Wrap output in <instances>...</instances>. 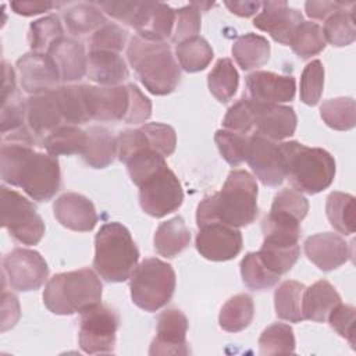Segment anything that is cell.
<instances>
[{"label": "cell", "mask_w": 356, "mask_h": 356, "mask_svg": "<svg viewBox=\"0 0 356 356\" xmlns=\"http://www.w3.org/2000/svg\"><path fill=\"white\" fill-rule=\"evenodd\" d=\"M17 71L21 88L31 96L51 92L61 81L58 68L47 53H25L17 60Z\"/></svg>", "instance_id": "cell-15"}, {"label": "cell", "mask_w": 356, "mask_h": 356, "mask_svg": "<svg viewBox=\"0 0 356 356\" xmlns=\"http://www.w3.org/2000/svg\"><path fill=\"white\" fill-rule=\"evenodd\" d=\"M254 316L253 299L248 293L231 296L218 314L220 327L228 332H239L249 327Z\"/></svg>", "instance_id": "cell-32"}, {"label": "cell", "mask_w": 356, "mask_h": 356, "mask_svg": "<svg viewBox=\"0 0 356 356\" xmlns=\"http://www.w3.org/2000/svg\"><path fill=\"white\" fill-rule=\"evenodd\" d=\"M305 253L323 271H332L350 257L345 239L332 232H320L309 236L305 241Z\"/></svg>", "instance_id": "cell-21"}, {"label": "cell", "mask_w": 356, "mask_h": 356, "mask_svg": "<svg viewBox=\"0 0 356 356\" xmlns=\"http://www.w3.org/2000/svg\"><path fill=\"white\" fill-rule=\"evenodd\" d=\"M47 54L56 63L63 82H75L83 78L88 68V56L81 42L61 38L50 46Z\"/></svg>", "instance_id": "cell-23"}, {"label": "cell", "mask_w": 356, "mask_h": 356, "mask_svg": "<svg viewBox=\"0 0 356 356\" xmlns=\"http://www.w3.org/2000/svg\"><path fill=\"white\" fill-rule=\"evenodd\" d=\"M1 225L24 245H38L44 235V222L25 196L6 186L0 188Z\"/></svg>", "instance_id": "cell-8"}, {"label": "cell", "mask_w": 356, "mask_h": 356, "mask_svg": "<svg viewBox=\"0 0 356 356\" xmlns=\"http://www.w3.org/2000/svg\"><path fill=\"white\" fill-rule=\"evenodd\" d=\"M353 1L350 3H343V1H306L305 3V10L306 14L313 18V19H327L331 14L335 11H339L345 7L352 6Z\"/></svg>", "instance_id": "cell-56"}, {"label": "cell", "mask_w": 356, "mask_h": 356, "mask_svg": "<svg viewBox=\"0 0 356 356\" xmlns=\"http://www.w3.org/2000/svg\"><path fill=\"white\" fill-rule=\"evenodd\" d=\"M302 21V13L289 7L286 1H264L260 13L253 18V25L267 32L275 42L289 46L292 35Z\"/></svg>", "instance_id": "cell-18"}, {"label": "cell", "mask_w": 356, "mask_h": 356, "mask_svg": "<svg viewBox=\"0 0 356 356\" xmlns=\"http://www.w3.org/2000/svg\"><path fill=\"white\" fill-rule=\"evenodd\" d=\"M260 355H278L295 352V335L291 325L274 323L259 338Z\"/></svg>", "instance_id": "cell-44"}, {"label": "cell", "mask_w": 356, "mask_h": 356, "mask_svg": "<svg viewBox=\"0 0 356 356\" xmlns=\"http://www.w3.org/2000/svg\"><path fill=\"white\" fill-rule=\"evenodd\" d=\"M175 22V10L164 3H143L142 10L135 22V31L138 36L154 40L164 42L167 38H171Z\"/></svg>", "instance_id": "cell-24"}, {"label": "cell", "mask_w": 356, "mask_h": 356, "mask_svg": "<svg viewBox=\"0 0 356 356\" xmlns=\"http://www.w3.org/2000/svg\"><path fill=\"white\" fill-rule=\"evenodd\" d=\"M35 143L26 127L3 135L0 174L3 182L22 188L33 200L47 202L61 185L60 163L57 157L35 150Z\"/></svg>", "instance_id": "cell-1"}, {"label": "cell", "mask_w": 356, "mask_h": 356, "mask_svg": "<svg viewBox=\"0 0 356 356\" xmlns=\"http://www.w3.org/2000/svg\"><path fill=\"white\" fill-rule=\"evenodd\" d=\"M355 3L349 7H345L339 11L331 14L323 28L324 39L335 47L349 46L356 39V26H355Z\"/></svg>", "instance_id": "cell-36"}, {"label": "cell", "mask_w": 356, "mask_h": 356, "mask_svg": "<svg viewBox=\"0 0 356 356\" xmlns=\"http://www.w3.org/2000/svg\"><path fill=\"white\" fill-rule=\"evenodd\" d=\"M249 102L253 115V127H256L257 134L271 140H282L295 134L298 117L291 106L257 102L250 97Z\"/></svg>", "instance_id": "cell-16"}, {"label": "cell", "mask_w": 356, "mask_h": 356, "mask_svg": "<svg viewBox=\"0 0 356 356\" xmlns=\"http://www.w3.org/2000/svg\"><path fill=\"white\" fill-rule=\"evenodd\" d=\"M128 38V32L114 24L106 22L99 29H96L89 40L90 50H110V51H121L125 47Z\"/></svg>", "instance_id": "cell-48"}, {"label": "cell", "mask_w": 356, "mask_h": 356, "mask_svg": "<svg viewBox=\"0 0 356 356\" xmlns=\"http://www.w3.org/2000/svg\"><path fill=\"white\" fill-rule=\"evenodd\" d=\"M341 303V296L337 289L327 281H316L309 288H305L302 295V314L305 320L324 323L330 312Z\"/></svg>", "instance_id": "cell-27"}, {"label": "cell", "mask_w": 356, "mask_h": 356, "mask_svg": "<svg viewBox=\"0 0 356 356\" xmlns=\"http://www.w3.org/2000/svg\"><path fill=\"white\" fill-rule=\"evenodd\" d=\"M86 132L75 125H61L44 136L42 146L46 149V153L57 156H70V154H82L86 146Z\"/></svg>", "instance_id": "cell-31"}, {"label": "cell", "mask_w": 356, "mask_h": 356, "mask_svg": "<svg viewBox=\"0 0 356 356\" xmlns=\"http://www.w3.org/2000/svg\"><path fill=\"white\" fill-rule=\"evenodd\" d=\"M271 210L292 216L296 220L302 221L309 211V202L300 192L285 188L275 195Z\"/></svg>", "instance_id": "cell-51"}, {"label": "cell", "mask_w": 356, "mask_h": 356, "mask_svg": "<svg viewBox=\"0 0 356 356\" xmlns=\"http://www.w3.org/2000/svg\"><path fill=\"white\" fill-rule=\"evenodd\" d=\"M302 282L288 280L281 282L274 292V306L277 317L291 323H299L303 318L302 314V295L305 291Z\"/></svg>", "instance_id": "cell-33"}, {"label": "cell", "mask_w": 356, "mask_h": 356, "mask_svg": "<svg viewBox=\"0 0 356 356\" xmlns=\"http://www.w3.org/2000/svg\"><path fill=\"white\" fill-rule=\"evenodd\" d=\"M4 67V81L1 88V113H0V127L1 134L18 131L24 128L26 118V102L21 97L19 90L15 83L14 70L3 61Z\"/></svg>", "instance_id": "cell-25"}, {"label": "cell", "mask_w": 356, "mask_h": 356, "mask_svg": "<svg viewBox=\"0 0 356 356\" xmlns=\"http://www.w3.org/2000/svg\"><path fill=\"white\" fill-rule=\"evenodd\" d=\"M86 75L102 86H115L129 76L124 58L110 50H90L88 54Z\"/></svg>", "instance_id": "cell-26"}, {"label": "cell", "mask_w": 356, "mask_h": 356, "mask_svg": "<svg viewBox=\"0 0 356 356\" xmlns=\"http://www.w3.org/2000/svg\"><path fill=\"white\" fill-rule=\"evenodd\" d=\"M146 134L147 142L153 150L163 157H168L174 153L177 146V135L171 125L161 122H147L140 127Z\"/></svg>", "instance_id": "cell-49"}, {"label": "cell", "mask_w": 356, "mask_h": 356, "mask_svg": "<svg viewBox=\"0 0 356 356\" xmlns=\"http://www.w3.org/2000/svg\"><path fill=\"white\" fill-rule=\"evenodd\" d=\"M200 32V10L195 4L184 6L175 10V22L171 40L179 43L185 39L196 36Z\"/></svg>", "instance_id": "cell-50"}, {"label": "cell", "mask_w": 356, "mask_h": 356, "mask_svg": "<svg viewBox=\"0 0 356 356\" xmlns=\"http://www.w3.org/2000/svg\"><path fill=\"white\" fill-rule=\"evenodd\" d=\"M58 6H61V3H53V1H11L10 4L11 10L15 14L25 15V17L36 15Z\"/></svg>", "instance_id": "cell-57"}, {"label": "cell", "mask_w": 356, "mask_h": 356, "mask_svg": "<svg viewBox=\"0 0 356 356\" xmlns=\"http://www.w3.org/2000/svg\"><path fill=\"white\" fill-rule=\"evenodd\" d=\"M175 56L186 72H199L211 63L213 49L204 38L196 35L177 43Z\"/></svg>", "instance_id": "cell-34"}, {"label": "cell", "mask_w": 356, "mask_h": 356, "mask_svg": "<svg viewBox=\"0 0 356 356\" xmlns=\"http://www.w3.org/2000/svg\"><path fill=\"white\" fill-rule=\"evenodd\" d=\"M53 211L57 221L72 231H92L97 222V214L92 200L81 193H63L56 199Z\"/></svg>", "instance_id": "cell-19"}, {"label": "cell", "mask_w": 356, "mask_h": 356, "mask_svg": "<svg viewBox=\"0 0 356 356\" xmlns=\"http://www.w3.org/2000/svg\"><path fill=\"white\" fill-rule=\"evenodd\" d=\"M285 161V172L298 192L316 195L327 189L335 177V160L321 147H309L300 142L278 143Z\"/></svg>", "instance_id": "cell-4"}, {"label": "cell", "mask_w": 356, "mask_h": 356, "mask_svg": "<svg viewBox=\"0 0 356 356\" xmlns=\"http://www.w3.org/2000/svg\"><path fill=\"white\" fill-rule=\"evenodd\" d=\"M96 6L114 19L121 21L129 26H135L138 15L143 3L139 1H100Z\"/></svg>", "instance_id": "cell-54"}, {"label": "cell", "mask_w": 356, "mask_h": 356, "mask_svg": "<svg viewBox=\"0 0 356 356\" xmlns=\"http://www.w3.org/2000/svg\"><path fill=\"white\" fill-rule=\"evenodd\" d=\"M323 121L332 129L348 131L356 124V107L352 97L328 99L320 106Z\"/></svg>", "instance_id": "cell-41"}, {"label": "cell", "mask_w": 356, "mask_h": 356, "mask_svg": "<svg viewBox=\"0 0 356 356\" xmlns=\"http://www.w3.org/2000/svg\"><path fill=\"white\" fill-rule=\"evenodd\" d=\"M241 275L243 284L252 291L273 288L281 275L268 270L257 252H249L241 260Z\"/></svg>", "instance_id": "cell-42"}, {"label": "cell", "mask_w": 356, "mask_h": 356, "mask_svg": "<svg viewBox=\"0 0 356 356\" xmlns=\"http://www.w3.org/2000/svg\"><path fill=\"white\" fill-rule=\"evenodd\" d=\"M242 242V234L238 228L217 221L199 228L195 245L204 259L225 261L239 254Z\"/></svg>", "instance_id": "cell-14"}, {"label": "cell", "mask_w": 356, "mask_h": 356, "mask_svg": "<svg viewBox=\"0 0 356 356\" xmlns=\"http://www.w3.org/2000/svg\"><path fill=\"white\" fill-rule=\"evenodd\" d=\"M232 56L236 64L243 70H254L264 65L270 58V43L264 36L245 33L232 44Z\"/></svg>", "instance_id": "cell-30"}, {"label": "cell", "mask_w": 356, "mask_h": 356, "mask_svg": "<svg viewBox=\"0 0 356 356\" xmlns=\"http://www.w3.org/2000/svg\"><path fill=\"white\" fill-rule=\"evenodd\" d=\"M125 164L131 181L136 186H140L147 178H150L160 168L167 165L165 157L152 149H145L132 154L125 161Z\"/></svg>", "instance_id": "cell-45"}, {"label": "cell", "mask_w": 356, "mask_h": 356, "mask_svg": "<svg viewBox=\"0 0 356 356\" xmlns=\"http://www.w3.org/2000/svg\"><path fill=\"white\" fill-rule=\"evenodd\" d=\"M355 307L352 305L338 303L328 314L330 325L355 348Z\"/></svg>", "instance_id": "cell-53"}, {"label": "cell", "mask_w": 356, "mask_h": 356, "mask_svg": "<svg viewBox=\"0 0 356 356\" xmlns=\"http://www.w3.org/2000/svg\"><path fill=\"white\" fill-rule=\"evenodd\" d=\"M191 242V232L181 216L172 217L159 225L156 229L153 243L156 252L163 256L172 259L188 248Z\"/></svg>", "instance_id": "cell-29"}, {"label": "cell", "mask_w": 356, "mask_h": 356, "mask_svg": "<svg viewBox=\"0 0 356 356\" xmlns=\"http://www.w3.org/2000/svg\"><path fill=\"white\" fill-rule=\"evenodd\" d=\"M257 217V184L245 170H232L222 188L197 204L196 224L224 222L239 228L252 224Z\"/></svg>", "instance_id": "cell-2"}, {"label": "cell", "mask_w": 356, "mask_h": 356, "mask_svg": "<svg viewBox=\"0 0 356 356\" xmlns=\"http://www.w3.org/2000/svg\"><path fill=\"white\" fill-rule=\"evenodd\" d=\"M325 213L330 224L341 234L355 232V197L343 192H331L327 196Z\"/></svg>", "instance_id": "cell-38"}, {"label": "cell", "mask_w": 356, "mask_h": 356, "mask_svg": "<svg viewBox=\"0 0 356 356\" xmlns=\"http://www.w3.org/2000/svg\"><path fill=\"white\" fill-rule=\"evenodd\" d=\"M86 146L82 153L83 161L93 168H104L114 161L117 156V138L100 125L89 127L86 131Z\"/></svg>", "instance_id": "cell-28"}, {"label": "cell", "mask_w": 356, "mask_h": 356, "mask_svg": "<svg viewBox=\"0 0 356 356\" xmlns=\"http://www.w3.org/2000/svg\"><path fill=\"white\" fill-rule=\"evenodd\" d=\"M64 38L63 26L57 15L50 14L39 18L29 25L28 43L32 51L47 53L50 46Z\"/></svg>", "instance_id": "cell-43"}, {"label": "cell", "mask_w": 356, "mask_h": 356, "mask_svg": "<svg viewBox=\"0 0 356 356\" xmlns=\"http://www.w3.org/2000/svg\"><path fill=\"white\" fill-rule=\"evenodd\" d=\"M1 263L4 281L19 292L39 289L49 275L46 260L32 249L15 248L3 257Z\"/></svg>", "instance_id": "cell-11"}, {"label": "cell", "mask_w": 356, "mask_h": 356, "mask_svg": "<svg viewBox=\"0 0 356 356\" xmlns=\"http://www.w3.org/2000/svg\"><path fill=\"white\" fill-rule=\"evenodd\" d=\"M132 302L145 312H156L164 307L175 291L174 268L156 257L140 261L129 278Z\"/></svg>", "instance_id": "cell-7"}, {"label": "cell", "mask_w": 356, "mask_h": 356, "mask_svg": "<svg viewBox=\"0 0 356 356\" xmlns=\"http://www.w3.org/2000/svg\"><path fill=\"white\" fill-rule=\"evenodd\" d=\"M246 161L257 179L266 186H278L286 178L280 145L257 132L249 138Z\"/></svg>", "instance_id": "cell-12"}, {"label": "cell", "mask_w": 356, "mask_h": 356, "mask_svg": "<svg viewBox=\"0 0 356 356\" xmlns=\"http://www.w3.org/2000/svg\"><path fill=\"white\" fill-rule=\"evenodd\" d=\"M127 57L142 85L150 93L164 96L174 92L178 86L181 71L170 44L165 42L134 36L129 40Z\"/></svg>", "instance_id": "cell-3"}, {"label": "cell", "mask_w": 356, "mask_h": 356, "mask_svg": "<svg viewBox=\"0 0 356 356\" xmlns=\"http://www.w3.org/2000/svg\"><path fill=\"white\" fill-rule=\"evenodd\" d=\"M186 316L179 309H165L159 316L156 337L152 341L149 355H188L189 348L186 342Z\"/></svg>", "instance_id": "cell-17"}, {"label": "cell", "mask_w": 356, "mask_h": 356, "mask_svg": "<svg viewBox=\"0 0 356 356\" xmlns=\"http://www.w3.org/2000/svg\"><path fill=\"white\" fill-rule=\"evenodd\" d=\"M138 260L139 250L127 227L117 221L100 227L95 238L93 267L103 280L107 282L129 280Z\"/></svg>", "instance_id": "cell-5"}, {"label": "cell", "mask_w": 356, "mask_h": 356, "mask_svg": "<svg viewBox=\"0 0 356 356\" xmlns=\"http://www.w3.org/2000/svg\"><path fill=\"white\" fill-rule=\"evenodd\" d=\"M184 200V191L174 171L164 165L139 186L142 210L156 218L175 211Z\"/></svg>", "instance_id": "cell-10"}, {"label": "cell", "mask_w": 356, "mask_h": 356, "mask_svg": "<svg viewBox=\"0 0 356 356\" xmlns=\"http://www.w3.org/2000/svg\"><path fill=\"white\" fill-rule=\"evenodd\" d=\"M293 53L300 58H310L325 47L323 28L312 21H302L289 42Z\"/></svg>", "instance_id": "cell-40"}, {"label": "cell", "mask_w": 356, "mask_h": 356, "mask_svg": "<svg viewBox=\"0 0 356 356\" xmlns=\"http://www.w3.org/2000/svg\"><path fill=\"white\" fill-rule=\"evenodd\" d=\"M222 127L228 131L239 132L243 135L253 128V115L248 96L243 95L236 103H234L228 108L222 120Z\"/></svg>", "instance_id": "cell-52"}, {"label": "cell", "mask_w": 356, "mask_h": 356, "mask_svg": "<svg viewBox=\"0 0 356 356\" xmlns=\"http://www.w3.org/2000/svg\"><path fill=\"white\" fill-rule=\"evenodd\" d=\"M214 140L222 159L228 164L235 167L246 160L249 145V138H246V135L228 129H218L214 134Z\"/></svg>", "instance_id": "cell-46"}, {"label": "cell", "mask_w": 356, "mask_h": 356, "mask_svg": "<svg viewBox=\"0 0 356 356\" xmlns=\"http://www.w3.org/2000/svg\"><path fill=\"white\" fill-rule=\"evenodd\" d=\"M207 85L210 93L220 103H227L234 97L239 85V75L229 58L217 60L207 75Z\"/></svg>", "instance_id": "cell-35"}, {"label": "cell", "mask_w": 356, "mask_h": 356, "mask_svg": "<svg viewBox=\"0 0 356 356\" xmlns=\"http://www.w3.org/2000/svg\"><path fill=\"white\" fill-rule=\"evenodd\" d=\"M118 314L108 306L97 303L81 313L79 346L85 353H111L115 346Z\"/></svg>", "instance_id": "cell-9"}, {"label": "cell", "mask_w": 356, "mask_h": 356, "mask_svg": "<svg viewBox=\"0 0 356 356\" xmlns=\"http://www.w3.org/2000/svg\"><path fill=\"white\" fill-rule=\"evenodd\" d=\"M324 89V67L320 60H313L302 71L300 100L307 106L318 103Z\"/></svg>", "instance_id": "cell-47"}, {"label": "cell", "mask_w": 356, "mask_h": 356, "mask_svg": "<svg viewBox=\"0 0 356 356\" xmlns=\"http://www.w3.org/2000/svg\"><path fill=\"white\" fill-rule=\"evenodd\" d=\"M54 95L65 125H78L90 120L86 111L81 85L60 86L54 89Z\"/></svg>", "instance_id": "cell-39"}, {"label": "cell", "mask_w": 356, "mask_h": 356, "mask_svg": "<svg viewBox=\"0 0 356 356\" xmlns=\"http://www.w3.org/2000/svg\"><path fill=\"white\" fill-rule=\"evenodd\" d=\"M8 314L14 317L15 321L19 318V303L15 295L3 292V313H1V324L8 318Z\"/></svg>", "instance_id": "cell-59"}, {"label": "cell", "mask_w": 356, "mask_h": 356, "mask_svg": "<svg viewBox=\"0 0 356 356\" xmlns=\"http://www.w3.org/2000/svg\"><path fill=\"white\" fill-rule=\"evenodd\" d=\"M225 7L238 17H250L260 11V1H225Z\"/></svg>", "instance_id": "cell-58"}, {"label": "cell", "mask_w": 356, "mask_h": 356, "mask_svg": "<svg viewBox=\"0 0 356 356\" xmlns=\"http://www.w3.org/2000/svg\"><path fill=\"white\" fill-rule=\"evenodd\" d=\"M86 111L90 120L120 121L125 118L129 107L128 85L93 86L81 85Z\"/></svg>", "instance_id": "cell-13"}, {"label": "cell", "mask_w": 356, "mask_h": 356, "mask_svg": "<svg viewBox=\"0 0 356 356\" xmlns=\"http://www.w3.org/2000/svg\"><path fill=\"white\" fill-rule=\"evenodd\" d=\"M246 88L252 100L280 104L293 100L296 82L291 75L254 71L246 76Z\"/></svg>", "instance_id": "cell-20"}, {"label": "cell", "mask_w": 356, "mask_h": 356, "mask_svg": "<svg viewBox=\"0 0 356 356\" xmlns=\"http://www.w3.org/2000/svg\"><path fill=\"white\" fill-rule=\"evenodd\" d=\"M129 89V107L124 118L127 124H142L152 115V102L146 97L136 85L128 83Z\"/></svg>", "instance_id": "cell-55"}, {"label": "cell", "mask_w": 356, "mask_h": 356, "mask_svg": "<svg viewBox=\"0 0 356 356\" xmlns=\"http://www.w3.org/2000/svg\"><path fill=\"white\" fill-rule=\"evenodd\" d=\"M102 282L90 268L58 273L53 275L43 291V303L54 314L82 313L100 303Z\"/></svg>", "instance_id": "cell-6"}, {"label": "cell", "mask_w": 356, "mask_h": 356, "mask_svg": "<svg viewBox=\"0 0 356 356\" xmlns=\"http://www.w3.org/2000/svg\"><path fill=\"white\" fill-rule=\"evenodd\" d=\"M64 22L70 33L75 36L88 35L99 29L103 24H106V18L102 10L96 4L81 3L67 8L63 13Z\"/></svg>", "instance_id": "cell-37"}, {"label": "cell", "mask_w": 356, "mask_h": 356, "mask_svg": "<svg viewBox=\"0 0 356 356\" xmlns=\"http://www.w3.org/2000/svg\"><path fill=\"white\" fill-rule=\"evenodd\" d=\"M26 122L35 138L47 136L56 128L65 125L54 90L26 99Z\"/></svg>", "instance_id": "cell-22"}]
</instances>
